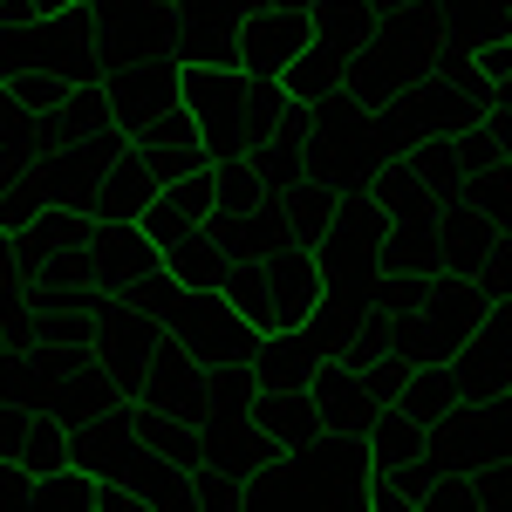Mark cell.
<instances>
[{
	"mask_svg": "<svg viewBox=\"0 0 512 512\" xmlns=\"http://www.w3.org/2000/svg\"><path fill=\"white\" fill-rule=\"evenodd\" d=\"M178 103L192 110L205 158L226 164V158H260L274 144V130L294 96L280 89V76H253L239 62H185Z\"/></svg>",
	"mask_w": 512,
	"mask_h": 512,
	"instance_id": "cell-1",
	"label": "cell"
},
{
	"mask_svg": "<svg viewBox=\"0 0 512 512\" xmlns=\"http://www.w3.org/2000/svg\"><path fill=\"white\" fill-rule=\"evenodd\" d=\"M437 55H444V21H437V0H403V7H383L376 35L349 55V82H342V89H349L362 110H390L403 89H417V82L437 69Z\"/></svg>",
	"mask_w": 512,
	"mask_h": 512,
	"instance_id": "cell-2",
	"label": "cell"
},
{
	"mask_svg": "<svg viewBox=\"0 0 512 512\" xmlns=\"http://www.w3.org/2000/svg\"><path fill=\"white\" fill-rule=\"evenodd\" d=\"M383 233H390V212L369 192H342V212L328 219V233L315 239L321 260V308L362 321L376 308V280H383Z\"/></svg>",
	"mask_w": 512,
	"mask_h": 512,
	"instance_id": "cell-3",
	"label": "cell"
},
{
	"mask_svg": "<svg viewBox=\"0 0 512 512\" xmlns=\"http://www.w3.org/2000/svg\"><path fill=\"white\" fill-rule=\"evenodd\" d=\"M219 294L260 335H280V328H301L321 308V260H315V246L294 239V246L267 253V260H233L226 280H219Z\"/></svg>",
	"mask_w": 512,
	"mask_h": 512,
	"instance_id": "cell-4",
	"label": "cell"
},
{
	"mask_svg": "<svg viewBox=\"0 0 512 512\" xmlns=\"http://www.w3.org/2000/svg\"><path fill=\"white\" fill-rule=\"evenodd\" d=\"M164 328H171V335H178L205 369H239V362H253L260 342H267V335L239 315L219 287H185V294L164 308Z\"/></svg>",
	"mask_w": 512,
	"mask_h": 512,
	"instance_id": "cell-5",
	"label": "cell"
},
{
	"mask_svg": "<svg viewBox=\"0 0 512 512\" xmlns=\"http://www.w3.org/2000/svg\"><path fill=\"white\" fill-rule=\"evenodd\" d=\"M158 342H164V321L158 315L130 308L123 294H103V308H96V362L117 376L123 403H137V396H144V362H151Z\"/></svg>",
	"mask_w": 512,
	"mask_h": 512,
	"instance_id": "cell-6",
	"label": "cell"
},
{
	"mask_svg": "<svg viewBox=\"0 0 512 512\" xmlns=\"http://www.w3.org/2000/svg\"><path fill=\"white\" fill-rule=\"evenodd\" d=\"M178 82H185V62L178 55H137V62H110L103 69V89H110V117L117 130H144L151 117H164L178 103Z\"/></svg>",
	"mask_w": 512,
	"mask_h": 512,
	"instance_id": "cell-7",
	"label": "cell"
},
{
	"mask_svg": "<svg viewBox=\"0 0 512 512\" xmlns=\"http://www.w3.org/2000/svg\"><path fill=\"white\" fill-rule=\"evenodd\" d=\"M137 403H158V410L185 417V424H205V417H212V369L164 328V342L151 349V362H144V396H137Z\"/></svg>",
	"mask_w": 512,
	"mask_h": 512,
	"instance_id": "cell-8",
	"label": "cell"
},
{
	"mask_svg": "<svg viewBox=\"0 0 512 512\" xmlns=\"http://www.w3.org/2000/svg\"><path fill=\"white\" fill-rule=\"evenodd\" d=\"M260 0H171V55L178 62H239V21Z\"/></svg>",
	"mask_w": 512,
	"mask_h": 512,
	"instance_id": "cell-9",
	"label": "cell"
},
{
	"mask_svg": "<svg viewBox=\"0 0 512 512\" xmlns=\"http://www.w3.org/2000/svg\"><path fill=\"white\" fill-rule=\"evenodd\" d=\"M308 41H315V7H274V0H260V7L239 21V69L280 76Z\"/></svg>",
	"mask_w": 512,
	"mask_h": 512,
	"instance_id": "cell-10",
	"label": "cell"
},
{
	"mask_svg": "<svg viewBox=\"0 0 512 512\" xmlns=\"http://www.w3.org/2000/svg\"><path fill=\"white\" fill-rule=\"evenodd\" d=\"M485 308H492V301L478 294V280L437 274L431 294H424V308H417V321H424V362H451V355L478 335Z\"/></svg>",
	"mask_w": 512,
	"mask_h": 512,
	"instance_id": "cell-11",
	"label": "cell"
},
{
	"mask_svg": "<svg viewBox=\"0 0 512 512\" xmlns=\"http://www.w3.org/2000/svg\"><path fill=\"white\" fill-rule=\"evenodd\" d=\"M451 376H458V396L465 403H485L512 383V301H492L478 335L451 355Z\"/></svg>",
	"mask_w": 512,
	"mask_h": 512,
	"instance_id": "cell-12",
	"label": "cell"
},
{
	"mask_svg": "<svg viewBox=\"0 0 512 512\" xmlns=\"http://www.w3.org/2000/svg\"><path fill=\"white\" fill-rule=\"evenodd\" d=\"M123 144H130V130H89L82 144H69V151H55L48 164H35L41 185H48V205H76V212H89V198H96V185H103V171H110V158H117Z\"/></svg>",
	"mask_w": 512,
	"mask_h": 512,
	"instance_id": "cell-13",
	"label": "cell"
},
{
	"mask_svg": "<svg viewBox=\"0 0 512 512\" xmlns=\"http://www.w3.org/2000/svg\"><path fill=\"white\" fill-rule=\"evenodd\" d=\"M492 246H499V226H492L465 192H451L437 205V267H444V274L478 280L485 260H492Z\"/></svg>",
	"mask_w": 512,
	"mask_h": 512,
	"instance_id": "cell-14",
	"label": "cell"
},
{
	"mask_svg": "<svg viewBox=\"0 0 512 512\" xmlns=\"http://www.w3.org/2000/svg\"><path fill=\"white\" fill-rule=\"evenodd\" d=\"M89 253H96V287H103V294H123L130 280H144L151 267H164V246L144 233L137 219H96Z\"/></svg>",
	"mask_w": 512,
	"mask_h": 512,
	"instance_id": "cell-15",
	"label": "cell"
},
{
	"mask_svg": "<svg viewBox=\"0 0 512 512\" xmlns=\"http://www.w3.org/2000/svg\"><path fill=\"white\" fill-rule=\"evenodd\" d=\"M212 185H219V171H212V158H205L198 171L158 185V198L137 212V226L158 239V246H171L178 233H192V226H212Z\"/></svg>",
	"mask_w": 512,
	"mask_h": 512,
	"instance_id": "cell-16",
	"label": "cell"
},
{
	"mask_svg": "<svg viewBox=\"0 0 512 512\" xmlns=\"http://www.w3.org/2000/svg\"><path fill=\"white\" fill-rule=\"evenodd\" d=\"M308 396L321 403V424H328V431L369 437V424H376V396H369V383H362V369H355L349 355L315 362V369H308Z\"/></svg>",
	"mask_w": 512,
	"mask_h": 512,
	"instance_id": "cell-17",
	"label": "cell"
},
{
	"mask_svg": "<svg viewBox=\"0 0 512 512\" xmlns=\"http://www.w3.org/2000/svg\"><path fill=\"white\" fill-rule=\"evenodd\" d=\"M274 458H280V444L253 417H205L198 424V465H219V472L246 478L260 465H274Z\"/></svg>",
	"mask_w": 512,
	"mask_h": 512,
	"instance_id": "cell-18",
	"label": "cell"
},
{
	"mask_svg": "<svg viewBox=\"0 0 512 512\" xmlns=\"http://www.w3.org/2000/svg\"><path fill=\"white\" fill-rule=\"evenodd\" d=\"M130 458H137V437H130V417H123V403L69 431V465H82V472L103 478V485H123Z\"/></svg>",
	"mask_w": 512,
	"mask_h": 512,
	"instance_id": "cell-19",
	"label": "cell"
},
{
	"mask_svg": "<svg viewBox=\"0 0 512 512\" xmlns=\"http://www.w3.org/2000/svg\"><path fill=\"white\" fill-rule=\"evenodd\" d=\"M130 144L151 158V171H158L164 185L205 164V144H198V123H192V110H185V103H171L164 117H151L144 130H137V137H130Z\"/></svg>",
	"mask_w": 512,
	"mask_h": 512,
	"instance_id": "cell-20",
	"label": "cell"
},
{
	"mask_svg": "<svg viewBox=\"0 0 512 512\" xmlns=\"http://www.w3.org/2000/svg\"><path fill=\"white\" fill-rule=\"evenodd\" d=\"M158 171H151V158L137 151V144H123L117 158H110V171H103V185H96V198H89V219H137L151 198H158Z\"/></svg>",
	"mask_w": 512,
	"mask_h": 512,
	"instance_id": "cell-21",
	"label": "cell"
},
{
	"mask_svg": "<svg viewBox=\"0 0 512 512\" xmlns=\"http://www.w3.org/2000/svg\"><path fill=\"white\" fill-rule=\"evenodd\" d=\"M89 233H96V219L89 212H76V205H41L35 219L14 233V253H21V274H41L55 253H69V246H89Z\"/></svg>",
	"mask_w": 512,
	"mask_h": 512,
	"instance_id": "cell-22",
	"label": "cell"
},
{
	"mask_svg": "<svg viewBox=\"0 0 512 512\" xmlns=\"http://www.w3.org/2000/svg\"><path fill=\"white\" fill-rule=\"evenodd\" d=\"M123 396H117V376L89 355V362H76V369H62L55 383H48V410L76 431V424H89V417H103V410H117Z\"/></svg>",
	"mask_w": 512,
	"mask_h": 512,
	"instance_id": "cell-23",
	"label": "cell"
},
{
	"mask_svg": "<svg viewBox=\"0 0 512 512\" xmlns=\"http://www.w3.org/2000/svg\"><path fill=\"white\" fill-rule=\"evenodd\" d=\"M253 424L274 437L280 451H301V444H315L328 424H321V403L308 396V383L301 390H260L253 396Z\"/></svg>",
	"mask_w": 512,
	"mask_h": 512,
	"instance_id": "cell-24",
	"label": "cell"
},
{
	"mask_svg": "<svg viewBox=\"0 0 512 512\" xmlns=\"http://www.w3.org/2000/svg\"><path fill=\"white\" fill-rule=\"evenodd\" d=\"M212 233H219V246H226V260H267V253H280V246H294L280 198L239 212V219H212Z\"/></svg>",
	"mask_w": 512,
	"mask_h": 512,
	"instance_id": "cell-25",
	"label": "cell"
},
{
	"mask_svg": "<svg viewBox=\"0 0 512 512\" xmlns=\"http://www.w3.org/2000/svg\"><path fill=\"white\" fill-rule=\"evenodd\" d=\"M349 82V48H335V41H308L287 69H280V89L294 96V103H321V96H335Z\"/></svg>",
	"mask_w": 512,
	"mask_h": 512,
	"instance_id": "cell-26",
	"label": "cell"
},
{
	"mask_svg": "<svg viewBox=\"0 0 512 512\" xmlns=\"http://www.w3.org/2000/svg\"><path fill=\"white\" fill-rule=\"evenodd\" d=\"M458 403H465V396H458L451 362H410V376H403V390H396V410H410L424 431H437Z\"/></svg>",
	"mask_w": 512,
	"mask_h": 512,
	"instance_id": "cell-27",
	"label": "cell"
},
{
	"mask_svg": "<svg viewBox=\"0 0 512 512\" xmlns=\"http://www.w3.org/2000/svg\"><path fill=\"white\" fill-rule=\"evenodd\" d=\"M123 485L137 492V506H144V512L192 506V478H185V465H171L164 451H144V444H137V458H130V472H123Z\"/></svg>",
	"mask_w": 512,
	"mask_h": 512,
	"instance_id": "cell-28",
	"label": "cell"
},
{
	"mask_svg": "<svg viewBox=\"0 0 512 512\" xmlns=\"http://www.w3.org/2000/svg\"><path fill=\"white\" fill-rule=\"evenodd\" d=\"M226 267H233V260H226V246H219L212 226H192V233H178L164 246V274L178 280V287H219Z\"/></svg>",
	"mask_w": 512,
	"mask_h": 512,
	"instance_id": "cell-29",
	"label": "cell"
},
{
	"mask_svg": "<svg viewBox=\"0 0 512 512\" xmlns=\"http://www.w3.org/2000/svg\"><path fill=\"white\" fill-rule=\"evenodd\" d=\"M424 451H431V431H424L410 410L383 403L376 424H369V465H376V472H396V465H417Z\"/></svg>",
	"mask_w": 512,
	"mask_h": 512,
	"instance_id": "cell-30",
	"label": "cell"
},
{
	"mask_svg": "<svg viewBox=\"0 0 512 512\" xmlns=\"http://www.w3.org/2000/svg\"><path fill=\"white\" fill-rule=\"evenodd\" d=\"M342 192H349V185H335V178H301V185H294V192L280 198V212H287V233L301 239V246H315L321 233H328V219H335V212H342Z\"/></svg>",
	"mask_w": 512,
	"mask_h": 512,
	"instance_id": "cell-31",
	"label": "cell"
},
{
	"mask_svg": "<svg viewBox=\"0 0 512 512\" xmlns=\"http://www.w3.org/2000/svg\"><path fill=\"white\" fill-rule=\"evenodd\" d=\"M383 274H444L437 267V219H390Z\"/></svg>",
	"mask_w": 512,
	"mask_h": 512,
	"instance_id": "cell-32",
	"label": "cell"
},
{
	"mask_svg": "<svg viewBox=\"0 0 512 512\" xmlns=\"http://www.w3.org/2000/svg\"><path fill=\"white\" fill-rule=\"evenodd\" d=\"M383 21V0H315V35L335 41V48H362Z\"/></svg>",
	"mask_w": 512,
	"mask_h": 512,
	"instance_id": "cell-33",
	"label": "cell"
},
{
	"mask_svg": "<svg viewBox=\"0 0 512 512\" xmlns=\"http://www.w3.org/2000/svg\"><path fill=\"white\" fill-rule=\"evenodd\" d=\"M212 171H219V185H212V219H239V212L267 205V185H260V164L253 158H226V164H212Z\"/></svg>",
	"mask_w": 512,
	"mask_h": 512,
	"instance_id": "cell-34",
	"label": "cell"
},
{
	"mask_svg": "<svg viewBox=\"0 0 512 512\" xmlns=\"http://www.w3.org/2000/svg\"><path fill=\"white\" fill-rule=\"evenodd\" d=\"M14 458H21L35 478L62 472V465H69V424H62L55 410H35V417H28V437H21V451H14Z\"/></svg>",
	"mask_w": 512,
	"mask_h": 512,
	"instance_id": "cell-35",
	"label": "cell"
},
{
	"mask_svg": "<svg viewBox=\"0 0 512 512\" xmlns=\"http://www.w3.org/2000/svg\"><path fill=\"white\" fill-rule=\"evenodd\" d=\"M403 164L431 185L437 198H451L458 185H465V164H458V137H417L410 151H403Z\"/></svg>",
	"mask_w": 512,
	"mask_h": 512,
	"instance_id": "cell-36",
	"label": "cell"
},
{
	"mask_svg": "<svg viewBox=\"0 0 512 512\" xmlns=\"http://www.w3.org/2000/svg\"><path fill=\"white\" fill-rule=\"evenodd\" d=\"M35 144H41V117L21 103V96H14V89H7V82H0V158L35 164L41 158Z\"/></svg>",
	"mask_w": 512,
	"mask_h": 512,
	"instance_id": "cell-37",
	"label": "cell"
},
{
	"mask_svg": "<svg viewBox=\"0 0 512 512\" xmlns=\"http://www.w3.org/2000/svg\"><path fill=\"white\" fill-rule=\"evenodd\" d=\"M35 506H69V512H96L103 506V478H89L82 465H62V472L35 478Z\"/></svg>",
	"mask_w": 512,
	"mask_h": 512,
	"instance_id": "cell-38",
	"label": "cell"
},
{
	"mask_svg": "<svg viewBox=\"0 0 512 512\" xmlns=\"http://www.w3.org/2000/svg\"><path fill=\"white\" fill-rule=\"evenodd\" d=\"M41 205H48V185H41L35 164H21V171L0 185V233H21V226L35 219Z\"/></svg>",
	"mask_w": 512,
	"mask_h": 512,
	"instance_id": "cell-39",
	"label": "cell"
},
{
	"mask_svg": "<svg viewBox=\"0 0 512 512\" xmlns=\"http://www.w3.org/2000/svg\"><path fill=\"white\" fill-rule=\"evenodd\" d=\"M0 82H7L35 117H48V110L69 103V76H55V69H0Z\"/></svg>",
	"mask_w": 512,
	"mask_h": 512,
	"instance_id": "cell-40",
	"label": "cell"
},
{
	"mask_svg": "<svg viewBox=\"0 0 512 512\" xmlns=\"http://www.w3.org/2000/svg\"><path fill=\"white\" fill-rule=\"evenodd\" d=\"M472 506L478 512H512V458H485V465H472Z\"/></svg>",
	"mask_w": 512,
	"mask_h": 512,
	"instance_id": "cell-41",
	"label": "cell"
},
{
	"mask_svg": "<svg viewBox=\"0 0 512 512\" xmlns=\"http://www.w3.org/2000/svg\"><path fill=\"white\" fill-rule=\"evenodd\" d=\"M458 164H465V178H472V171H492V164H506V144L492 137V123H485V117L458 130Z\"/></svg>",
	"mask_w": 512,
	"mask_h": 512,
	"instance_id": "cell-42",
	"label": "cell"
},
{
	"mask_svg": "<svg viewBox=\"0 0 512 512\" xmlns=\"http://www.w3.org/2000/svg\"><path fill=\"white\" fill-rule=\"evenodd\" d=\"M192 506H212V512H233L239 506V478L219 472V465H192Z\"/></svg>",
	"mask_w": 512,
	"mask_h": 512,
	"instance_id": "cell-43",
	"label": "cell"
},
{
	"mask_svg": "<svg viewBox=\"0 0 512 512\" xmlns=\"http://www.w3.org/2000/svg\"><path fill=\"white\" fill-rule=\"evenodd\" d=\"M424 512H478L472 506V478H465V472H431Z\"/></svg>",
	"mask_w": 512,
	"mask_h": 512,
	"instance_id": "cell-44",
	"label": "cell"
},
{
	"mask_svg": "<svg viewBox=\"0 0 512 512\" xmlns=\"http://www.w3.org/2000/svg\"><path fill=\"white\" fill-rule=\"evenodd\" d=\"M478 294H485V301H512V226L499 233V246H492V260H485V274H478Z\"/></svg>",
	"mask_w": 512,
	"mask_h": 512,
	"instance_id": "cell-45",
	"label": "cell"
},
{
	"mask_svg": "<svg viewBox=\"0 0 512 512\" xmlns=\"http://www.w3.org/2000/svg\"><path fill=\"white\" fill-rule=\"evenodd\" d=\"M14 506H35V472L0 451V512H14Z\"/></svg>",
	"mask_w": 512,
	"mask_h": 512,
	"instance_id": "cell-46",
	"label": "cell"
},
{
	"mask_svg": "<svg viewBox=\"0 0 512 512\" xmlns=\"http://www.w3.org/2000/svg\"><path fill=\"white\" fill-rule=\"evenodd\" d=\"M472 62H478V76H485V82H506L512 76V28H506V35H492V41H478Z\"/></svg>",
	"mask_w": 512,
	"mask_h": 512,
	"instance_id": "cell-47",
	"label": "cell"
},
{
	"mask_svg": "<svg viewBox=\"0 0 512 512\" xmlns=\"http://www.w3.org/2000/svg\"><path fill=\"white\" fill-rule=\"evenodd\" d=\"M82 0H0V28H21V21H48V14H69Z\"/></svg>",
	"mask_w": 512,
	"mask_h": 512,
	"instance_id": "cell-48",
	"label": "cell"
},
{
	"mask_svg": "<svg viewBox=\"0 0 512 512\" xmlns=\"http://www.w3.org/2000/svg\"><path fill=\"white\" fill-rule=\"evenodd\" d=\"M28 417H35L28 403H14V396H0V451H7V458L21 451V437H28Z\"/></svg>",
	"mask_w": 512,
	"mask_h": 512,
	"instance_id": "cell-49",
	"label": "cell"
},
{
	"mask_svg": "<svg viewBox=\"0 0 512 512\" xmlns=\"http://www.w3.org/2000/svg\"><path fill=\"white\" fill-rule=\"evenodd\" d=\"M28 287V274H21V253H14V233H0V301L7 294H21Z\"/></svg>",
	"mask_w": 512,
	"mask_h": 512,
	"instance_id": "cell-50",
	"label": "cell"
},
{
	"mask_svg": "<svg viewBox=\"0 0 512 512\" xmlns=\"http://www.w3.org/2000/svg\"><path fill=\"white\" fill-rule=\"evenodd\" d=\"M151 7H171V0H151Z\"/></svg>",
	"mask_w": 512,
	"mask_h": 512,
	"instance_id": "cell-51",
	"label": "cell"
},
{
	"mask_svg": "<svg viewBox=\"0 0 512 512\" xmlns=\"http://www.w3.org/2000/svg\"><path fill=\"white\" fill-rule=\"evenodd\" d=\"M506 171H512V151H506Z\"/></svg>",
	"mask_w": 512,
	"mask_h": 512,
	"instance_id": "cell-52",
	"label": "cell"
}]
</instances>
